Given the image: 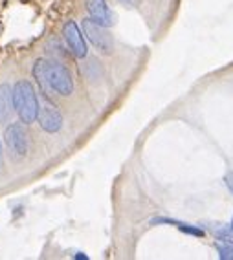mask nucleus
<instances>
[{"label":"nucleus","mask_w":233,"mask_h":260,"mask_svg":"<svg viewBox=\"0 0 233 260\" xmlns=\"http://www.w3.org/2000/svg\"><path fill=\"white\" fill-rule=\"evenodd\" d=\"M13 103L15 110L19 114L20 123L30 125L37 119L39 114V99L35 88L32 86L30 81H19L13 86Z\"/></svg>","instance_id":"nucleus-1"},{"label":"nucleus","mask_w":233,"mask_h":260,"mask_svg":"<svg viewBox=\"0 0 233 260\" xmlns=\"http://www.w3.org/2000/svg\"><path fill=\"white\" fill-rule=\"evenodd\" d=\"M39 125L44 132H59L63 126V116L59 108L55 107V103L51 101L48 93L41 92V98H39Z\"/></svg>","instance_id":"nucleus-2"},{"label":"nucleus","mask_w":233,"mask_h":260,"mask_svg":"<svg viewBox=\"0 0 233 260\" xmlns=\"http://www.w3.org/2000/svg\"><path fill=\"white\" fill-rule=\"evenodd\" d=\"M83 33L86 35V39L90 41L96 50L103 55H110L114 50V41H112L110 33L107 31L105 26L98 24L94 19H84L83 20Z\"/></svg>","instance_id":"nucleus-3"},{"label":"nucleus","mask_w":233,"mask_h":260,"mask_svg":"<svg viewBox=\"0 0 233 260\" xmlns=\"http://www.w3.org/2000/svg\"><path fill=\"white\" fill-rule=\"evenodd\" d=\"M46 74L51 92H57L59 95H70L74 92V81H72L70 72L66 70V66H63L61 62L48 60Z\"/></svg>","instance_id":"nucleus-4"},{"label":"nucleus","mask_w":233,"mask_h":260,"mask_svg":"<svg viewBox=\"0 0 233 260\" xmlns=\"http://www.w3.org/2000/svg\"><path fill=\"white\" fill-rule=\"evenodd\" d=\"M4 143L15 159H20L28 152V134L20 123H11L4 132Z\"/></svg>","instance_id":"nucleus-5"},{"label":"nucleus","mask_w":233,"mask_h":260,"mask_svg":"<svg viewBox=\"0 0 233 260\" xmlns=\"http://www.w3.org/2000/svg\"><path fill=\"white\" fill-rule=\"evenodd\" d=\"M63 39H65L66 46H68V50H70V53L75 59H84V57L89 55V48H86L83 31H81L79 26L74 20H68L63 26Z\"/></svg>","instance_id":"nucleus-6"},{"label":"nucleus","mask_w":233,"mask_h":260,"mask_svg":"<svg viewBox=\"0 0 233 260\" xmlns=\"http://www.w3.org/2000/svg\"><path fill=\"white\" fill-rule=\"evenodd\" d=\"M86 10L90 13V19H94L105 28H110L114 24V13L110 11L105 0H86Z\"/></svg>","instance_id":"nucleus-7"},{"label":"nucleus","mask_w":233,"mask_h":260,"mask_svg":"<svg viewBox=\"0 0 233 260\" xmlns=\"http://www.w3.org/2000/svg\"><path fill=\"white\" fill-rule=\"evenodd\" d=\"M13 108V86H10L8 83L0 84V123H6L10 119Z\"/></svg>","instance_id":"nucleus-8"},{"label":"nucleus","mask_w":233,"mask_h":260,"mask_svg":"<svg viewBox=\"0 0 233 260\" xmlns=\"http://www.w3.org/2000/svg\"><path fill=\"white\" fill-rule=\"evenodd\" d=\"M46 62H48V60L39 59L37 62L33 64V77H35V81H37L39 88H41V92H42V93H48V95H50L51 88H50V83H48Z\"/></svg>","instance_id":"nucleus-9"},{"label":"nucleus","mask_w":233,"mask_h":260,"mask_svg":"<svg viewBox=\"0 0 233 260\" xmlns=\"http://www.w3.org/2000/svg\"><path fill=\"white\" fill-rule=\"evenodd\" d=\"M215 249L219 253V258L233 260V240H229V238H217Z\"/></svg>","instance_id":"nucleus-10"},{"label":"nucleus","mask_w":233,"mask_h":260,"mask_svg":"<svg viewBox=\"0 0 233 260\" xmlns=\"http://www.w3.org/2000/svg\"><path fill=\"white\" fill-rule=\"evenodd\" d=\"M180 231H184V233H187V235H193V237H204L206 233L202 231L200 228H195V225H189V223H184V222H178L177 220V223H174Z\"/></svg>","instance_id":"nucleus-11"},{"label":"nucleus","mask_w":233,"mask_h":260,"mask_svg":"<svg viewBox=\"0 0 233 260\" xmlns=\"http://www.w3.org/2000/svg\"><path fill=\"white\" fill-rule=\"evenodd\" d=\"M224 181H226V185H228V189L231 190V194H233V172H229V174H226V178H224Z\"/></svg>","instance_id":"nucleus-12"},{"label":"nucleus","mask_w":233,"mask_h":260,"mask_svg":"<svg viewBox=\"0 0 233 260\" xmlns=\"http://www.w3.org/2000/svg\"><path fill=\"white\" fill-rule=\"evenodd\" d=\"M75 258H83V260H86V258H89V256L83 255V253H77V255H75Z\"/></svg>","instance_id":"nucleus-13"},{"label":"nucleus","mask_w":233,"mask_h":260,"mask_svg":"<svg viewBox=\"0 0 233 260\" xmlns=\"http://www.w3.org/2000/svg\"><path fill=\"white\" fill-rule=\"evenodd\" d=\"M0 171H2V143H0Z\"/></svg>","instance_id":"nucleus-14"},{"label":"nucleus","mask_w":233,"mask_h":260,"mask_svg":"<svg viewBox=\"0 0 233 260\" xmlns=\"http://www.w3.org/2000/svg\"><path fill=\"white\" fill-rule=\"evenodd\" d=\"M229 228H231V231H233V220H231V223H229Z\"/></svg>","instance_id":"nucleus-15"}]
</instances>
